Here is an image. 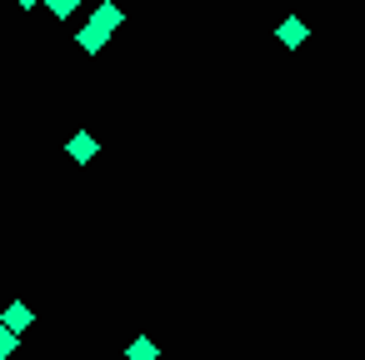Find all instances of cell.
Wrapping results in <instances>:
<instances>
[{
  "instance_id": "3",
  "label": "cell",
  "mask_w": 365,
  "mask_h": 360,
  "mask_svg": "<svg viewBox=\"0 0 365 360\" xmlns=\"http://www.w3.org/2000/svg\"><path fill=\"white\" fill-rule=\"evenodd\" d=\"M0 325H11V330L21 335V330H31V325H36V315H31V305H21V300H16V305L0 310Z\"/></svg>"
},
{
  "instance_id": "5",
  "label": "cell",
  "mask_w": 365,
  "mask_h": 360,
  "mask_svg": "<svg viewBox=\"0 0 365 360\" xmlns=\"http://www.w3.org/2000/svg\"><path fill=\"white\" fill-rule=\"evenodd\" d=\"M76 46H81L86 56H96V51L106 46V31H101V26H86V31H76Z\"/></svg>"
},
{
  "instance_id": "7",
  "label": "cell",
  "mask_w": 365,
  "mask_h": 360,
  "mask_svg": "<svg viewBox=\"0 0 365 360\" xmlns=\"http://www.w3.org/2000/svg\"><path fill=\"white\" fill-rule=\"evenodd\" d=\"M16 345H21V335H16L11 325H0V360H11V355H16Z\"/></svg>"
},
{
  "instance_id": "8",
  "label": "cell",
  "mask_w": 365,
  "mask_h": 360,
  "mask_svg": "<svg viewBox=\"0 0 365 360\" xmlns=\"http://www.w3.org/2000/svg\"><path fill=\"white\" fill-rule=\"evenodd\" d=\"M46 6H51V16H61V21H66V16H76V11H81V0H46Z\"/></svg>"
},
{
  "instance_id": "6",
  "label": "cell",
  "mask_w": 365,
  "mask_h": 360,
  "mask_svg": "<svg viewBox=\"0 0 365 360\" xmlns=\"http://www.w3.org/2000/svg\"><path fill=\"white\" fill-rule=\"evenodd\" d=\"M125 355H130V360H160V345H155L150 335H140V340H130Z\"/></svg>"
},
{
  "instance_id": "4",
  "label": "cell",
  "mask_w": 365,
  "mask_h": 360,
  "mask_svg": "<svg viewBox=\"0 0 365 360\" xmlns=\"http://www.w3.org/2000/svg\"><path fill=\"white\" fill-rule=\"evenodd\" d=\"M305 31H310V26H305V21H300V16H285V21H280V31H275V41H280V46H290V51H295V46H300V41H305Z\"/></svg>"
},
{
  "instance_id": "1",
  "label": "cell",
  "mask_w": 365,
  "mask_h": 360,
  "mask_svg": "<svg viewBox=\"0 0 365 360\" xmlns=\"http://www.w3.org/2000/svg\"><path fill=\"white\" fill-rule=\"evenodd\" d=\"M120 21H125V11L115 6V0H101V6H96V16H91V26H101L106 36H110V31H120Z\"/></svg>"
},
{
  "instance_id": "9",
  "label": "cell",
  "mask_w": 365,
  "mask_h": 360,
  "mask_svg": "<svg viewBox=\"0 0 365 360\" xmlns=\"http://www.w3.org/2000/svg\"><path fill=\"white\" fill-rule=\"evenodd\" d=\"M16 6H21V11H36V6H41V0H16Z\"/></svg>"
},
{
  "instance_id": "2",
  "label": "cell",
  "mask_w": 365,
  "mask_h": 360,
  "mask_svg": "<svg viewBox=\"0 0 365 360\" xmlns=\"http://www.w3.org/2000/svg\"><path fill=\"white\" fill-rule=\"evenodd\" d=\"M66 150H71V160H81V165H86V160H96L101 140H96L91 130H81V135H71V140H66Z\"/></svg>"
}]
</instances>
